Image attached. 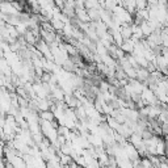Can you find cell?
I'll return each mask as SVG.
<instances>
[{
  "mask_svg": "<svg viewBox=\"0 0 168 168\" xmlns=\"http://www.w3.org/2000/svg\"><path fill=\"white\" fill-rule=\"evenodd\" d=\"M41 118H42V121H47V122H53L54 121V113H51V112H42L41 113Z\"/></svg>",
  "mask_w": 168,
  "mask_h": 168,
  "instance_id": "cell-1",
  "label": "cell"
},
{
  "mask_svg": "<svg viewBox=\"0 0 168 168\" xmlns=\"http://www.w3.org/2000/svg\"><path fill=\"white\" fill-rule=\"evenodd\" d=\"M25 36V41L29 42V43H32V45H34V43L37 42V38H36V34L32 32V30H28V32L24 34Z\"/></svg>",
  "mask_w": 168,
  "mask_h": 168,
  "instance_id": "cell-2",
  "label": "cell"
}]
</instances>
